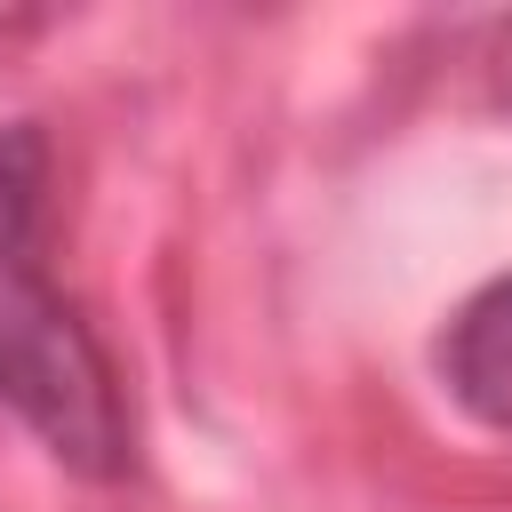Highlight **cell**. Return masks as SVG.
Returning a JSON list of instances; mask_svg holds the SVG:
<instances>
[{
	"mask_svg": "<svg viewBox=\"0 0 512 512\" xmlns=\"http://www.w3.org/2000/svg\"><path fill=\"white\" fill-rule=\"evenodd\" d=\"M440 376L456 408H472L488 432H512V280H488L480 296L456 304L440 336Z\"/></svg>",
	"mask_w": 512,
	"mask_h": 512,
	"instance_id": "obj_2",
	"label": "cell"
},
{
	"mask_svg": "<svg viewBox=\"0 0 512 512\" xmlns=\"http://www.w3.org/2000/svg\"><path fill=\"white\" fill-rule=\"evenodd\" d=\"M488 72H496V96L512 104V24H496V48H488Z\"/></svg>",
	"mask_w": 512,
	"mask_h": 512,
	"instance_id": "obj_3",
	"label": "cell"
},
{
	"mask_svg": "<svg viewBox=\"0 0 512 512\" xmlns=\"http://www.w3.org/2000/svg\"><path fill=\"white\" fill-rule=\"evenodd\" d=\"M0 400L88 480L128 472V408L80 304L48 280V136L0 128Z\"/></svg>",
	"mask_w": 512,
	"mask_h": 512,
	"instance_id": "obj_1",
	"label": "cell"
}]
</instances>
